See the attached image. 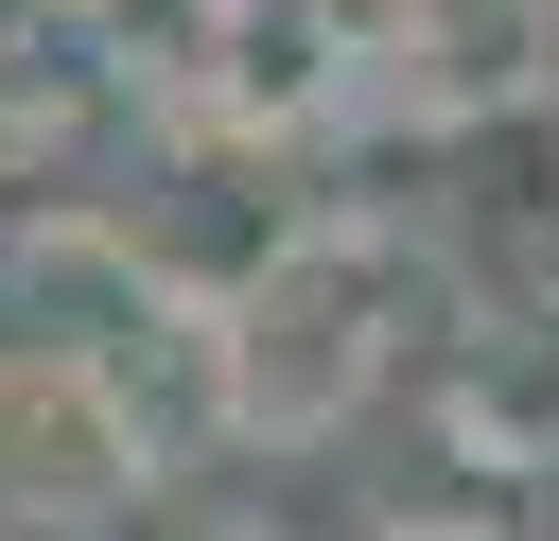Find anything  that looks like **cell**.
<instances>
[{
	"label": "cell",
	"instance_id": "obj_1",
	"mask_svg": "<svg viewBox=\"0 0 559 541\" xmlns=\"http://www.w3.org/2000/svg\"><path fill=\"white\" fill-rule=\"evenodd\" d=\"M367 366H384V332H367V262H297V279L262 297V332H245V401H262V419H332Z\"/></svg>",
	"mask_w": 559,
	"mask_h": 541
}]
</instances>
